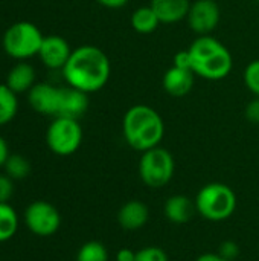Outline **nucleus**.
I'll return each instance as SVG.
<instances>
[{
    "instance_id": "f257e3e1",
    "label": "nucleus",
    "mask_w": 259,
    "mask_h": 261,
    "mask_svg": "<svg viewBox=\"0 0 259 261\" xmlns=\"http://www.w3.org/2000/svg\"><path fill=\"white\" fill-rule=\"evenodd\" d=\"M61 72L67 86L89 95L105 87L111 75V63L102 49L84 44L72 50Z\"/></svg>"
},
{
    "instance_id": "423d86ee",
    "label": "nucleus",
    "mask_w": 259,
    "mask_h": 261,
    "mask_svg": "<svg viewBox=\"0 0 259 261\" xmlns=\"http://www.w3.org/2000/svg\"><path fill=\"white\" fill-rule=\"evenodd\" d=\"M174 156L160 145L143 151L139 159V176L148 188L157 190L168 185L174 177Z\"/></svg>"
},
{
    "instance_id": "6e6552de",
    "label": "nucleus",
    "mask_w": 259,
    "mask_h": 261,
    "mask_svg": "<svg viewBox=\"0 0 259 261\" xmlns=\"http://www.w3.org/2000/svg\"><path fill=\"white\" fill-rule=\"evenodd\" d=\"M24 225L38 237H50L61 226V214L52 203L35 200L24 211Z\"/></svg>"
},
{
    "instance_id": "dca6fc26",
    "label": "nucleus",
    "mask_w": 259,
    "mask_h": 261,
    "mask_svg": "<svg viewBox=\"0 0 259 261\" xmlns=\"http://www.w3.org/2000/svg\"><path fill=\"white\" fill-rule=\"evenodd\" d=\"M195 202H192L189 197L182 196V194H176L166 199L165 206H163V213L165 217L176 225H183L186 222H189L192 219V216L195 214Z\"/></svg>"
},
{
    "instance_id": "cd10ccee",
    "label": "nucleus",
    "mask_w": 259,
    "mask_h": 261,
    "mask_svg": "<svg viewBox=\"0 0 259 261\" xmlns=\"http://www.w3.org/2000/svg\"><path fill=\"white\" fill-rule=\"evenodd\" d=\"M172 66H177L180 69H188V70H192V63H191V55H189V50H179L176 55H174V60H172Z\"/></svg>"
},
{
    "instance_id": "1a4fd4ad",
    "label": "nucleus",
    "mask_w": 259,
    "mask_h": 261,
    "mask_svg": "<svg viewBox=\"0 0 259 261\" xmlns=\"http://www.w3.org/2000/svg\"><path fill=\"white\" fill-rule=\"evenodd\" d=\"M186 20L197 35H211L221 20V9L215 0H195L191 3Z\"/></svg>"
},
{
    "instance_id": "7c9ffc66",
    "label": "nucleus",
    "mask_w": 259,
    "mask_h": 261,
    "mask_svg": "<svg viewBox=\"0 0 259 261\" xmlns=\"http://www.w3.org/2000/svg\"><path fill=\"white\" fill-rule=\"evenodd\" d=\"M9 158V147H8V142L0 136V168L5 165V162L8 161Z\"/></svg>"
},
{
    "instance_id": "473e14b6",
    "label": "nucleus",
    "mask_w": 259,
    "mask_h": 261,
    "mask_svg": "<svg viewBox=\"0 0 259 261\" xmlns=\"http://www.w3.org/2000/svg\"><path fill=\"white\" fill-rule=\"evenodd\" d=\"M255 2H256V3H259V0H255Z\"/></svg>"
},
{
    "instance_id": "6ab92c4d",
    "label": "nucleus",
    "mask_w": 259,
    "mask_h": 261,
    "mask_svg": "<svg viewBox=\"0 0 259 261\" xmlns=\"http://www.w3.org/2000/svg\"><path fill=\"white\" fill-rule=\"evenodd\" d=\"M18 231V216L9 203H0V243L9 242Z\"/></svg>"
},
{
    "instance_id": "f8f14e48",
    "label": "nucleus",
    "mask_w": 259,
    "mask_h": 261,
    "mask_svg": "<svg viewBox=\"0 0 259 261\" xmlns=\"http://www.w3.org/2000/svg\"><path fill=\"white\" fill-rule=\"evenodd\" d=\"M194 80H195V73L192 70L171 66L162 78V86L169 96L183 98L192 90Z\"/></svg>"
},
{
    "instance_id": "ddd939ff",
    "label": "nucleus",
    "mask_w": 259,
    "mask_h": 261,
    "mask_svg": "<svg viewBox=\"0 0 259 261\" xmlns=\"http://www.w3.org/2000/svg\"><path fill=\"white\" fill-rule=\"evenodd\" d=\"M150 220V210L142 200H128L118 211V223L125 231H139Z\"/></svg>"
},
{
    "instance_id": "2f4dec72",
    "label": "nucleus",
    "mask_w": 259,
    "mask_h": 261,
    "mask_svg": "<svg viewBox=\"0 0 259 261\" xmlns=\"http://www.w3.org/2000/svg\"><path fill=\"white\" fill-rule=\"evenodd\" d=\"M195 261H227L226 258H223L218 252H208V254H202L200 257H197Z\"/></svg>"
},
{
    "instance_id": "c85d7f7f",
    "label": "nucleus",
    "mask_w": 259,
    "mask_h": 261,
    "mask_svg": "<svg viewBox=\"0 0 259 261\" xmlns=\"http://www.w3.org/2000/svg\"><path fill=\"white\" fill-rule=\"evenodd\" d=\"M99 5H102L104 8H108V9H119V8H124L130 3V0H96Z\"/></svg>"
},
{
    "instance_id": "0eeeda50",
    "label": "nucleus",
    "mask_w": 259,
    "mask_h": 261,
    "mask_svg": "<svg viewBox=\"0 0 259 261\" xmlns=\"http://www.w3.org/2000/svg\"><path fill=\"white\" fill-rule=\"evenodd\" d=\"M82 142V128L78 119L53 118L46 132V144L56 156H72Z\"/></svg>"
},
{
    "instance_id": "5701e85b",
    "label": "nucleus",
    "mask_w": 259,
    "mask_h": 261,
    "mask_svg": "<svg viewBox=\"0 0 259 261\" xmlns=\"http://www.w3.org/2000/svg\"><path fill=\"white\" fill-rule=\"evenodd\" d=\"M244 84L246 87L259 98V58L253 60L247 64V67L244 69V75H243Z\"/></svg>"
},
{
    "instance_id": "7ed1b4c3",
    "label": "nucleus",
    "mask_w": 259,
    "mask_h": 261,
    "mask_svg": "<svg viewBox=\"0 0 259 261\" xmlns=\"http://www.w3.org/2000/svg\"><path fill=\"white\" fill-rule=\"evenodd\" d=\"M192 63V72L208 81H221L234 69L231 50L215 37L198 35L188 47Z\"/></svg>"
},
{
    "instance_id": "412c9836",
    "label": "nucleus",
    "mask_w": 259,
    "mask_h": 261,
    "mask_svg": "<svg viewBox=\"0 0 259 261\" xmlns=\"http://www.w3.org/2000/svg\"><path fill=\"white\" fill-rule=\"evenodd\" d=\"M3 168L12 180H23L31 173V162L21 154H9Z\"/></svg>"
},
{
    "instance_id": "f3484780",
    "label": "nucleus",
    "mask_w": 259,
    "mask_h": 261,
    "mask_svg": "<svg viewBox=\"0 0 259 261\" xmlns=\"http://www.w3.org/2000/svg\"><path fill=\"white\" fill-rule=\"evenodd\" d=\"M6 86L14 93L29 92L35 86V69L26 61H18L6 76Z\"/></svg>"
},
{
    "instance_id": "bb28decb",
    "label": "nucleus",
    "mask_w": 259,
    "mask_h": 261,
    "mask_svg": "<svg viewBox=\"0 0 259 261\" xmlns=\"http://www.w3.org/2000/svg\"><path fill=\"white\" fill-rule=\"evenodd\" d=\"M244 116L246 119L250 122V124H259V98H253L247 106H246V110H244Z\"/></svg>"
},
{
    "instance_id": "9b49d317",
    "label": "nucleus",
    "mask_w": 259,
    "mask_h": 261,
    "mask_svg": "<svg viewBox=\"0 0 259 261\" xmlns=\"http://www.w3.org/2000/svg\"><path fill=\"white\" fill-rule=\"evenodd\" d=\"M70 55H72V47L67 43V40L61 35H46L38 52L41 63L52 70L56 69L63 70Z\"/></svg>"
},
{
    "instance_id": "aec40b11",
    "label": "nucleus",
    "mask_w": 259,
    "mask_h": 261,
    "mask_svg": "<svg viewBox=\"0 0 259 261\" xmlns=\"http://www.w3.org/2000/svg\"><path fill=\"white\" fill-rule=\"evenodd\" d=\"M18 112L17 93H14L6 84H0V127L9 124Z\"/></svg>"
},
{
    "instance_id": "2eb2a0df",
    "label": "nucleus",
    "mask_w": 259,
    "mask_h": 261,
    "mask_svg": "<svg viewBox=\"0 0 259 261\" xmlns=\"http://www.w3.org/2000/svg\"><path fill=\"white\" fill-rule=\"evenodd\" d=\"M150 6L154 9L162 24H174L188 17L189 0H151Z\"/></svg>"
},
{
    "instance_id": "393cba45",
    "label": "nucleus",
    "mask_w": 259,
    "mask_h": 261,
    "mask_svg": "<svg viewBox=\"0 0 259 261\" xmlns=\"http://www.w3.org/2000/svg\"><path fill=\"white\" fill-rule=\"evenodd\" d=\"M218 254L227 261H235L240 255V246L234 240H224L218 246Z\"/></svg>"
},
{
    "instance_id": "20e7f679",
    "label": "nucleus",
    "mask_w": 259,
    "mask_h": 261,
    "mask_svg": "<svg viewBox=\"0 0 259 261\" xmlns=\"http://www.w3.org/2000/svg\"><path fill=\"white\" fill-rule=\"evenodd\" d=\"M197 213L209 222H223L234 216L237 210L235 191L221 182H211L195 196Z\"/></svg>"
},
{
    "instance_id": "b1692460",
    "label": "nucleus",
    "mask_w": 259,
    "mask_h": 261,
    "mask_svg": "<svg viewBox=\"0 0 259 261\" xmlns=\"http://www.w3.org/2000/svg\"><path fill=\"white\" fill-rule=\"evenodd\" d=\"M134 261H169L166 252L159 246H145L136 251Z\"/></svg>"
},
{
    "instance_id": "c756f323",
    "label": "nucleus",
    "mask_w": 259,
    "mask_h": 261,
    "mask_svg": "<svg viewBox=\"0 0 259 261\" xmlns=\"http://www.w3.org/2000/svg\"><path fill=\"white\" fill-rule=\"evenodd\" d=\"M136 260V252L130 248H122L116 254V261H134Z\"/></svg>"
},
{
    "instance_id": "a878e982",
    "label": "nucleus",
    "mask_w": 259,
    "mask_h": 261,
    "mask_svg": "<svg viewBox=\"0 0 259 261\" xmlns=\"http://www.w3.org/2000/svg\"><path fill=\"white\" fill-rule=\"evenodd\" d=\"M14 194V180L8 174H0V203H8Z\"/></svg>"
},
{
    "instance_id": "4468645a",
    "label": "nucleus",
    "mask_w": 259,
    "mask_h": 261,
    "mask_svg": "<svg viewBox=\"0 0 259 261\" xmlns=\"http://www.w3.org/2000/svg\"><path fill=\"white\" fill-rule=\"evenodd\" d=\"M89 109V95L73 89L70 86L63 87L61 92V106L56 118H72L79 119Z\"/></svg>"
},
{
    "instance_id": "a211bd4d",
    "label": "nucleus",
    "mask_w": 259,
    "mask_h": 261,
    "mask_svg": "<svg viewBox=\"0 0 259 261\" xmlns=\"http://www.w3.org/2000/svg\"><path fill=\"white\" fill-rule=\"evenodd\" d=\"M130 24L137 34L148 35L153 34L162 23L151 6H140L131 14Z\"/></svg>"
},
{
    "instance_id": "39448f33",
    "label": "nucleus",
    "mask_w": 259,
    "mask_h": 261,
    "mask_svg": "<svg viewBox=\"0 0 259 261\" xmlns=\"http://www.w3.org/2000/svg\"><path fill=\"white\" fill-rule=\"evenodd\" d=\"M44 35L32 21H17L11 24L2 38L3 50L14 60L24 61L38 55Z\"/></svg>"
},
{
    "instance_id": "4be33fe9",
    "label": "nucleus",
    "mask_w": 259,
    "mask_h": 261,
    "mask_svg": "<svg viewBox=\"0 0 259 261\" xmlns=\"http://www.w3.org/2000/svg\"><path fill=\"white\" fill-rule=\"evenodd\" d=\"M76 261H108V251L101 242L92 240L78 249Z\"/></svg>"
},
{
    "instance_id": "f03ea898",
    "label": "nucleus",
    "mask_w": 259,
    "mask_h": 261,
    "mask_svg": "<svg viewBox=\"0 0 259 261\" xmlns=\"http://www.w3.org/2000/svg\"><path fill=\"white\" fill-rule=\"evenodd\" d=\"M122 135L128 147L139 153L159 147L165 136L163 118L147 104L131 106L122 118Z\"/></svg>"
},
{
    "instance_id": "9d476101",
    "label": "nucleus",
    "mask_w": 259,
    "mask_h": 261,
    "mask_svg": "<svg viewBox=\"0 0 259 261\" xmlns=\"http://www.w3.org/2000/svg\"><path fill=\"white\" fill-rule=\"evenodd\" d=\"M63 87H55L49 83H35V86L27 92L29 106L40 115L56 118L61 106Z\"/></svg>"
}]
</instances>
